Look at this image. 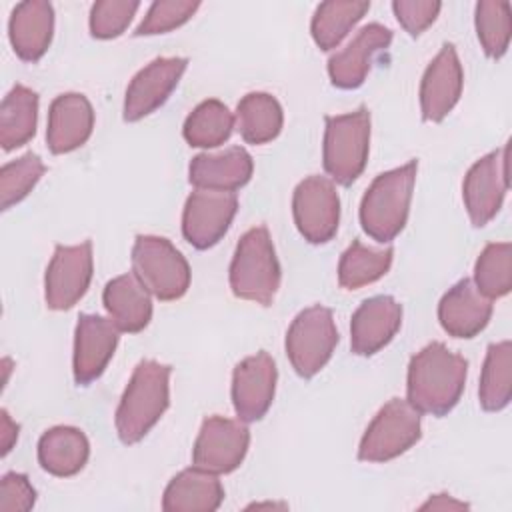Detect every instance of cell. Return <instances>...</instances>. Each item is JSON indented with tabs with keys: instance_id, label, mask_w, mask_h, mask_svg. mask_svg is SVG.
I'll use <instances>...</instances> for the list:
<instances>
[{
	"instance_id": "obj_34",
	"label": "cell",
	"mask_w": 512,
	"mask_h": 512,
	"mask_svg": "<svg viewBox=\"0 0 512 512\" xmlns=\"http://www.w3.org/2000/svg\"><path fill=\"white\" fill-rule=\"evenodd\" d=\"M476 34L482 50L498 60L506 54L512 34V10L504 0H482L474 10Z\"/></svg>"
},
{
	"instance_id": "obj_11",
	"label": "cell",
	"mask_w": 512,
	"mask_h": 512,
	"mask_svg": "<svg viewBox=\"0 0 512 512\" xmlns=\"http://www.w3.org/2000/svg\"><path fill=\"white\" fill-rule=\"evenodd\" d=\"M508 190V144L476 160L464 176L462 198L474 226H486L502 208Z\"/></svg>"
},
{
	"instance_id": "obj_38",
	"label": "cell",
	"mask_w": 512,
	"mask_h": 512,
	"mask_svg": "<svg viewBox=\"0 0 512 512\" xmlns=\"http://www.w3.org/2000/svg\"><path fill=\"white\" fill-rule=\"evenodd\" d=\"M442 4L432 0H394L392 10L400 26L410 36H420L430 24H434Z\"/></svg>"
},
{
	"instance_id": "obj_20",
	"label": "cell",
	"mask_w": 512,
	"mask_h": 512,
	"mask_svg": "<svg viewBox=\"0 0 512 512\" xmlns=\"http://www.w3.org/2000/svg\"><path fill=\"white\" fill-rule=\"evenodd\" d=\"M94 110L90 100L78 92H66L52 100L48 110L46 142L52 154H66L90 138Z\"/></svg>"
},
{
	"instance_id": "obj_17",
	"label": "cell",
	"mask_w": 512,
	"mask_h": 512,
	"mask_svg": "<svg viewBox=\"0 0 512 512\" xmlns=\"http://www.w3.org/2000/svg\"><path fill=\"white\" fill-rule=\"evenodd\" d=\"M464 72L454 44H444L434 60L424 70L420 82L422 118L428 122H442L456 106L462 94Z\"/></svg>"
},
{
	"instance_id": "obj_37",
	"label": "cell",
	"mask_w": 512,
	"mask_h": 512,
	"mask_svg": "<svg viewBox=\"0 0 512 512\" xmlns=\"http://www.w3.org/2000/svg\"><path fill=\"white\" fill-rule=\"evenodd\" d=\"M200 8V2L190 0H160L154 2L144 20L136 28V36H156L166 34L182 24H186L194 12Z\"/></svg>"
},
{
	"instance_id": "obj_39",
	"label": "cell",
	"mask_w": 512,
	"mask_h": 512,
	"mask_svg": "<svg viewBox=\"0 0 512 512\" xmlns=\"http://www.w3.org/2000/svg\"><path fill=\"white\" fill-rule=\"evenodd\" d=\"M36 502V490L26 474L8 472L0 480V512H28Z\"/></svg>"
},
{
	"instance_id": "obj_5",
	"label": "cell",
	"mask_w": 512,
	"mask_h": 512,
	"mask_svg": "<svg viewBox=\"0 0 512 512\" xmlns=\"http://www.w3.org/2000/svg\"><path fill=\"white\" fill-rule=\"evenodd\" d=\"M324 170L332 182L350 186L364 170L370 150V112L358 106L354 112L324 118Z\"/></svg>"
},
{
	"instance_id": "obj_32",
	"label": "cell",
	"mask_w": 512,
	"mask_h": 512,
	"mask_svg": "<svg viewBox=\"0 0 512 512\" xmlns=\"http://www.w3.org/2000/svg\"><path fill=\"white\" fill-rule=\"evenodd\" d=\"M234 128V116L216 98L200 102L186 118L182 134L194 148H216L224 144Z\"/></svg>"
},
{
	"instance_id": "obj_2",
	"label": "cell",
	"mask_w": 512,
	"mask_h": 512,
	"mask_svg": "<svg viewBox=\"0 0 512 512\" xmlns=\"http://www.w3.org/2000/svg\"><path fill=\"white\" fill-rule=\"evenodd\" d=\"M170 372L168 364L142 360L120 398L114 424L124 444L140 442L152 426L162 418L170 404Z\"/></svg>"
},
{
	"instance_id": "obj_4",
	"label": "cell",
	"mask_w": 512,
	"mask_h": 512,
	"mask_svg": "<svg viewBox=\"0 0 512 512\" xmlns=\"http://www.w3.org/2000/svg\"><path fill=\"white\" fill-rule=\"evenodd\" d=\"M230 288L236 298L270 306L280 288V264L266 226L242 234L230 264Z\"/></svg>"
},
{
	"instance_id": "obj_27",
	"label": "cell",
	"mask_w": 512,
	"mask_h": 512,
	"mask_svg": "<svg viewBox=\"0 0 512 512\" xmlns=\"http://www.w3.org/2000/svg\"><path fill=\"white\" fill-rule=\"evenodd\" d=\"M236 128L244 142L260 146L272 142L282 130V106L268 92H250L236 106Z\"/></svg>"
},
{
	"instance_id": "obj_19",
	"label": "cell",
	"mask_w": 512,
	"mask_h": 512,
	"mask_svg": "<svg viewBox=\"0 0 512 512\" xmlns=\"http://www.w3.org/2000/svg\"><path fill=\"white\" fill-rule=\"evenodd\" d=\"M402 306L392 296H372L364 300L350 322V346L358 356L380 352L400 330Z\"/></svg>"
},
{
	"instance_id": "obj_24",
	"label": "cell",
	"mask_w": 512,
	"mask_h": 512,
	"mask_svg": "<svg viewBox=\"0 0 512 512\" xmlns=\"http://www.w3.org/2000/svg\"><path fill=\"white\" fill-rule=\"evenodd\" d=\"M104 308L120 332L136 334L152 318V300L136 274H122L110 280L102 292Z\"/></svg>"
},
{
	"instance_id": "obj_15",
	"label": "cell",
	"mask_w": 512,
	"mask_h": 512,
	"mask_svg": "<svg viewBox=\"0 0 512 512\" xmlns=\"http://www.w3.org/2000/svg\"><path fill=\"white\" fill-rule=\"evenodd\" d=\"M186 66L188 60L180 56L156 58L144 66L126 88L124 120L138 122L158 110L178 86Z\"/></svg>"
},
{
	"instance_id": "obj_18",
	"label": "cell",
	"mask_w": 512,
	"mask_h": 512,
	"mask_svg": "<svg viewBox=\"0 0 512 512\" xmlns=\"http://www.w3.org/2000/svg\"><path fill=\"white\" fill-rule=\"evenodd\" d=\"M392 42L390 28L372 22L364 26L352 42L328 60V76L336 88L354 90L364 84L374 58Z\"/></svg>"
},
{
	"instance_id": "obj_31",
	"label": "cell",
	"mask_w": 512,
	"mask_h": 512,
	"mask_svg": "<svg viewBox=\"0 0 512 512\" xmlns=\"http://www.w3.org/2000/svg\"><path fill=\"white\" fill-rule=\"evenodd\" d=\"M392 248H368L354 240L340 256L338 282L346 290H358L366 284L380 280L392 264Z\"/></svg>"
},
{
	"instance_id": "obj_25",
	"label": "cell",
	"mask_w": 512,
	"mask_h": 512,
	"mask_svg": "<svg viewBox=\"0 0 512 512\" xmlns=\"http://www.w3.org/2000/svg\"><path fill=\"white\" fill-rule=\"evenodd\" d=\"M224 500V488L214 472L198 466L178 472L166 486L162 508L166 512H214Z\"/></svg>"
},
{
	"instance_id": "obj_41",
	"label": "cell",
	"mask_w": 512,
	"mask_h": 512,
	"mask_svg": "<svg viewBox=\"0 0 512 512\" xmlns=\"http://www.w3.org/2000/svg\"><path fill=\"white\" fill-rule=\"evenodd\" d=\"M466 508L468 504L452 498L450 494H434L420 506V510H466Z\"/></svg>"
},
{
	"instance_id": "obj_3",
	"label": "cell",
	"mask_w": 512,
	"mask_h": 512,
	"mask_svg": "<svg viewBox=\"0 0 512 512\" xmlns=\"http://www.w3.org/2000/svg\"><path fill=\"white\" fill-rule=\"evenodd\" d=\"M418 160L374 178L360 202V224L376 242H392L406 226Z\"/></svg>"
},
{
	"instance_id": "obj_40",
	"label": "cell",
	"mask_w": 512,
	"mask_h": 512,
	"mask_svg": "<svg viewBox=\"0 0 512 512\" xmlns=\"http://www.w3.org/2000/svg\"><path fill=\"white\" fill-rule=\"evenodd\" d=\"M0 416H2V426H0L2 456H6V454L12 450V446L16 444V440H18V430H20V426H18L16 422H12V418H10L8 410H2V412H0Z\"/></svg>"
},
{
	"instance_id": "obj_33",
	"label": "cell",
	"mask_w": 512,
	"mask_h": 512,
	"mask_svg": "<svg viewBox=\"0 0 512 512\" xmlns=\"http://www.w3.org/2000/svg\"><path fill=\"white\" fill-rule=\"evenodd\" d=\"M476 288L490 300L502 298L512 288V246L510 242H490L480 252L474 266Z\"/></svg>"
},
{
	"instance_id": "obj_21",
	"label": "cell",
	"mask_w": 512,
	"mask_h": 512,
	"mask_svg": "<svg viewBox=\"0 0 512 512\" xmlns=\"http://www.w3.org/2000/svg\"><path fill=\"white\" fill-rule=\"evenodd\" d=\"M492 316V300L486 298L470 278L456 282L438 304V320L454 338H474Z\"/></svg>"
},
{
	"instance_id": "obj_28",
	"label": "cell",
	"mask_w": 512,
	"mask_h": 512,
	"mask_svg": "<svg viewBox=\"0 0 512 512\" xmlns=\"http://www.w3.org/2000/svg\"><path fill=\"white\" fill-rule=\"evenodd\" d=\"M38 94L28 86L16 84L0 106V144L6 152L24 146L36 134Z\"/></svg>"
},
{
	"instance_id": "obj_12",
	"label": "cell",
	"mask_w": 512,
	"mask_h": 512,
	"mask_svg": "<svg viewBox=\"0 0 512 512\" xmlns=\"http://www.w3.org/2000/svg\"><path fill=\"white\" fill-rule=\"evenodd\" d=\"M248 444L250 432L242 420L210 416L200 426L192 450V462L202 470L228 474L242 464Z\"/></svg>"
},
{
	"instance_id": "obj_23",
	"label": "cell",
	"mask_w": 512,
	"mask_h": 512,
	"mask_svg": "<svg viewBox=\"0 0 512 512\" xmlns=\"http://www.w3.org/2000/svg\"><path fill=\"white\" fill-rule=\"evenodd\" d=\"M252 170V156L242 146H234L220 154L194 156L188 168V180L200 190L234 192L250 180Z\"/></svg>"
},
{
	"instance_id": "obj_22",
	"label": "cell",
	"mask_w": 512,
	"mask_h": 512,
	"mask_svg": "<svg viewBox=\"0 0 512 512\" xmlns=\"http://www.w3.org/2000/svg\"><path fill=\"white\" fill-rule=\"evenodd\" d=\"M54 32V8L44 0H28L16 4L8 22V38L18 58L24 62H38Z\"/></svg>"
},
{
	"instance_id": "obj_35",
	"label": "cell",
	"mask_w": 512,
	"mask_h": 512,
	"mask_svg": "<svg viewBox=\"0 0 512 512\" xmlns=\"http://www.w3.org/2000/svg\"><path fill=\"white\" fill-rule=\"evenodd\" d=\"M44 172H46L44 162L40 160L38 154H32V152L4 164L0 170L2 210H8L20 200H24L32 192V188L38 184Z\"/></svg>"
},
{
	"instance_id": "obj_30",
	"label": "cell",
	"mask_w": 512,
	"mask_h": 512,
	"mask_svg": "<svg viewBox=\"0 0 512 512\" xmlns=\"http://www.w3.org/2000/svg\"><path fill=\"white\" fill-rule=\"evenodd\" d=\"M370 10V2H322L310 24L312 38L320 50H332L336 48L348 32L364 18V14Z\"/></svg>"
},
{
	"instance_id": "obj_10",
	"label": "cell",
	"mask_w": 512,
	"mask_h": 512,
	"mask_svg": "<svg viewBox=\"0 0 512 512\" xmlns=\"http://www.w3.org/2000/svg\"><path fill=\"white\" fill-rule=\"evenodd\" d=\"M92 242L74 246L58 244L44 276V298L50 310L72 308L88 290L92 280Z\"/></svg>"
},
{
	"instance_id": "obj_7",
	"label": "cell",
	"mask_w": 512,
	"mask_h": 512,
	"mask_svg": "<svg viewBox=\"0 0 512 512\" xmlns=\"http://www.w3.org/2000/svg\"><path fill=\"white\" fill-rule=\"evenodd\" d=\"M422 436L420 412L402 398L386 402L368 424L358 458L362 462H388L410 450Z\"/></svg>"
},
{
	"instance_id": "obj_6",
	"label": "cell",
	"mask_w": 512,
	"mask_h": 512,
	"mask_svg": "<svg viewBox=\"0 0 512 512\" xmlns=\"http://www.w3.org/2000/svg\"><path fill=\"white\" fill-rule=\"evenodd\" d=\"M132 272L150 294L164 302L182 298L190 286V266L186 258L162 236H136L132 246Z\"/></svg>"
},
{
	"instance_id": "obj_26",
	"label": "cell",
	"mask_w": 512,
	"mask_h": 512,
	"mask_svg": "<svg viewBox=\"0 0 512 512\" xmlns=\"http://www.w3.org/2000/svg\"><path fill=\"white\" fill-rule=\"evenodd\" d=\"M90 456V444L86 434L74 426H54L46 430L38 440L40 466L58 478L78 474Z\"/></svg>"
},
{
	"instance_id": "obj_8",
	"label": "cell",
	"mask_w": 512,
	"mask_h": 512,
	"mask_svg": "<svg viewBox=\"0 0 512 512\" xmlns=\"http://www.w3.org/2000/svg\"><path fill=\"white\" fill-rule=\"evenodd\" d=\"M338 344V330L332 310L326 306L304 308L290 324L286 332V354L302 378L316 376L332 358Z\"/></svg>"
},
{
	"instance_id": "obj_1",
	"label": "cell",
	"mask_w": 512,
	"mask_h": 512,
	"mask_svg": "<svg viewBox=\"0 0 512 512\" xmlns=\"http://www.w3.org/2000/svg\"><path fill=\"white\" fill-rule=\"evenodd\" d=\"M468 374V360L442 342H430L410 358L406 400L432 416L448 414L460 400Z\"/></svg>"
},
{
	"instance_id": "obj_13",
	"label": "cell",
	"mask_w": 512,
	"mask_h": 512,
	"mask_svg": "<svg viewBox=\"0 0 512 512\" xmlns=\"http://www.w3.org/2000/svg\"><path fill=\"white\" fill-rule=\"evenodd\" d=\"M238 210L234 192L196 188L184 204L182 234L198 250L212 248L228 232Z\"/></svg>"
},
{
	"instance_id": "obj_36",
	"label": "cell",
	"mask_w": 512,
	"mask_h": 512,
	"mask_svg": "<svg viewBox=\"0 0 512 512\" xmlns=\"http://www.w3.org/2000/svg\"><path fill=\"white\" fill-rule=\"evenodd\" d=\"M140 2L132 0H100L90 8V34L100 40L120 36L132 22Z\"/></svg>"
},
{
	"instance_id": "obj_16",
	"label": "cell",
	"mask_w": 512,
	"mask_h": 512,
	"mask_svg": "<svg viewBox=\"0 0 512 512\" xmlns=\"http://www.w3.org/2000/svg\"><path fill=\"white\" fill-rule=\"evenodd\" d=\"M118 328L112 320L98 314H80L74 332V380L88 386L106 370L118 346Z\"/></svg>"
},
{
	"instance_id": "obj_9",
	"label": "cell",
	"mask_w": 512,
	"mask_h": 512,
	"mask_svg": "<svg viewBox=\"0 0 512 512\" xmlns=\"http://www.w3.org/2000/svg\"><path fill=\"white\" fill-rule=\"evenodd\" d=\"M292 214L298 232L310 244H326L338 232L340 198L336 186L326 176H308L292 196Z\"/></svg>"
},
{
	"instance_id": "obj_29",
	"label": "cell",
	"mask_w": 512,
	"mask_h": 512,
	"mask_svg": "<svg viewBox=\"0 0 512 512\" xmlns=\"http://www.w3.org/2000/svg\"><path fill=\"white\" fill-rule=\"evenodd\" d=\"M480 406L486 412H498L512 398V344L510 340L490 344L478 388Z\"/></svg>"
},
{
	"instance_id": "obj_14",
	"label": "cell",
	"mask_w": 512,
	"mask_h": 512,
	"mask_svg": "<svg viewBox=\"0 0 512 512\" xmlns=\"http://www.w3.org/2000/svg\"><path fill=\"white\" fill-rule=\"evenodd\" d=\"M276 362L260 350L236 364L232 374V404L238 420L256 422L272 406L276 392Z\"/></svg>"
}]
</instances>
